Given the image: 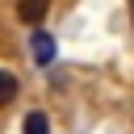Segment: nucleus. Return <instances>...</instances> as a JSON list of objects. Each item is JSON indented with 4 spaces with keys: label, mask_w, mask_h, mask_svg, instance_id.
Masks as SVG:
<instances>
[{
    "label": "nucleus",
    "mask_w": 134,
    "mask_h": 134,
    "mask_svg": "<svg viewBox=\"0 0 134 134\" xmlns=\"http://www.w3.org/2000/svg\"><path fill=\"white\" fill-rule=\"evenodd\" d=\"M25 134H50V117H46L42 109H34V113L25 117Z\"/></svg>",
    "instance_id": "3"
},
{
    "label": "nucleus",
    "mask_w": 134,
    "mask_h": 134,
    "mask_svg": "<svg viewBox=\"0 0 134 134\" xmlns=\"http://www.w3.org/2000/svg\"><path fill=\"white\" fill-rule=\"evenodd\" d=\"M17 17H21L25 25H38V21L46 17V0H21V4H17Z\"/></svg>",
    "instance_id": "2"
},
{
    "label": "nucleus",
    "mask_w": 134,
    "mask_h": 134,
    "mask_svg": "<svg viewBox=\"0 0 134 134\" xmlns=\"http://www.w3.org/2000/svg\"><path fill=\"white\" fill-rule=\"evenodd\" d=\"M29 50H34V59H38L42 67L54 63V38H50L46 29H34V34H29Z\"/></svg>",
    "instance_id": "1"
},
{
    "label": "nucleus",
    "mask_w": 134,
    "mask_h": 134,
    "mask_svg": "<svg viewBox=\"0 0 134 134\" xmlns=\"http://www.w3.org/2000/svg\"><path fill=\"white\" fill-rule=\"evenodd\" d=\"M17 96V75L13 71H0V105H8Z\"/></svg>",
    "instance_id": "4"
}]
</instances>
